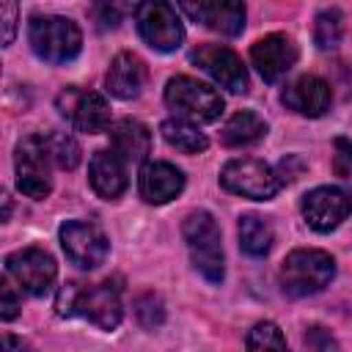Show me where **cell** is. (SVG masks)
<instances>
[{"mask_svg": "<svg viewBox=\"0 0 352 352\" xmlns=\"http://www.w3.org/2000/svg\"><path fill=\"white\" fill-rule=\"evenodd\" d=\"M55 308L60 316H85L102 330H113L121 322V297L110 283H63L55 300Z\"/></svg>", "mask_w": 352, "mask_h": 352, "instance_id": "cell-1", "label": "cell"}, {"mask_svg": "<svg viewBox=\"0 0 352 352\" xmlns=\"http://www.w3.org/2000/svg\"><path fill=\"white\" fill-rule=\"evenodd\" d=\"M182 234H184L192 267L209 283H220L223 275H226V261H223V245H220L217 220L204 209L190 212L184 217V223H182Z\"/></svg>", "mask_w": 352, "mask_h": 352, "instance_id": "cell-2", "label": "cell"}, {"mask_svg": "<svg viewBox=\"0 0 352 352\" xmlns=\"http://www.w3.org/2000/svg\"><path fill=\"white\" fill-rule=\"evenodd\" d=\"M28 41L33 52L47 63H69L82 50V33L77 22L58 14L33 16L28 25Z\"/></svg>", "mask_w": 352, "mask_h": 352, "instance_id": "cell-3", "label": "cell"}, {"mask_svg": "<svg viewBox=\"0 0 352 352\" xmlns=\"http://www.w3.org/2000/svg\"><path fill=\"white\" fill-rule=\"evenodd\" d=\"M336 275V261L330 253L316 248H297L280 264V286L292 297H308L322 292Z\"/></svg>", "mask_w": 352, "mask_h": 352, "instance_id": "cell-4", "label": "cell"}, {"mask_svg": "<svg viewBox=\"0 0 352 352\" xmlns=\"http://www.w3.org/2000/svg\"><path fill=\"white\" fill-rule=\"evenodd\" d=\"M165 104L176 113V118H184V121H192V124H206V121H217L226 102L223 96L195 80V77H187V74H176L168 80L165 85Z\"/></svg>", "mask_w": 352, "mask_h": 352, "instance_id": "cell-5", "label": "cell"}, {"mask_svg": "<svg viewBox=\"0 0 352 352\" xmlns=\"http://www.w3.org/2000/svg\"><path fill=\"white\" fill-rule=\"evenodd\" d=\"M220 184L234 192V195H242V198H253V201H270L283 179L278 176V170L272 165H267L264 160H256V157H236V160H228L220 170Z\"/></svg>", "mask_w": 352, "mask_h": 352, "instance_id": "cell-6", "label": "cell"}, {"mask_svg": "<svg viewBox=\"0 0 352 352\" xmlns=\"http://www.w3.org/2000/svg\"><path fill=\"white\" fill-rule=\"evenodd\" d=\"M50 151L44 143V135H28L16 143L14 165H16V187L28 198H47L52 190V176H50Z\"/></svg>", "mask_w": 352, "mask_h": 352, "instance_id": "cell-7", "label": "cell"}, {"mask_svg": "<svg viewBox=\"0 0 352 352\" xmlns=\"http://www.w3.org/2000/svg\"><path fill=\"white\" fill-rule=\"evenodd\" d=\"M135 22H138L140 38L157 52H173L184 41L182 19L170 3L151 0V3L135 6Z\"/></svg>", "mask_w": 352, "mask_h": 352, "instance_id": "cell-8", "label": "cell"}, {"mask_svg": "<svg viewBox=\"0 0 352 352\" xmlns=\"http://www.w3.org/2000/svg\"><path fill=\"white\" fill-rule=\"evenodd\" d=\"M55 107L60 110V116L77 132L96 135V132H102V129L110 126V104L96 91H85V88L69 85V88H63L55 96Z\"/></svg>", "mask_w": 352, "mask_h": 352, "instance_id": "cell-9", "label": "cell"}, {"mask_svg": "<svg viewBox=\"0 0 352 352\" xmlns=\"http://www.w3.org/2000/svg\"><path fill=\"white\" fill-rule=\"evenodd\" d=\"M6 275L16 280V286L33 297H41L52 289L58 278L55 258L41 248H25L6 258Z\"/></svg>", "mask_w": 352, "mask_h": 352, "instance_id": "cell-10", "label": "cell"}, {"mask_svg": "<svg viewBox=\"0 0 352 352\" xmlns=\"http://www.w3.org/2000/svg\"><path fill=\"white\" fill-rule=\"evenodd\" d=\"M60 248L66 258L80 270H96L110 250L104 231L85 220H66L60 226Z\"/></svg>", "mask_w": 352, "mask_h": 352, "instance_id": "cell-11", "label": "cell"}, {"mask_svg": "<svg viewBox=\"0 0 352 352\" xmlns=\"http://www.w3.org/2000/svg\"><path fill=\"white\" fill-rule=\"evenodd\" d=\"M300 212H302L305 223L314 231L327 234V231L338 228L352 214V198L341 187H327V184L324 187H314L311 192L302 195Z\"/></svg>", "mask_w": 352, "mask_h": 352, "instance_id": "cell-12", "label": "cell"}, {"mask_svg": "<svg viewBox=\"0 0 352 352\" xmlns=\"http://www.w3.org/2000/svg\"><path fill=\"white\" fill-rule=\"evenodd\" d=\"M190 60L198 69H204L217 85L228 88L231 94L248 91V69L234 50H228L223 44H198L190 52Z\"/></svg>", "mask_w": 352, "mask_h": 352, "instance_id": "cell-13", "label": "cell"}, {"mask_svg": "<svg viewBox=\"0 0 352 352\" xmlns=\"http://www.w3.org/2000/svg\"><path fill=\"white\" fill-rule=\"evenodd\" d=\"M250 63L267 82H275L297 63V47L289 36L270 33L250 47Z\"/></svg>", "mask_w": 352, "mask_h": 352, "instance_id": "cell-14", "label": "cell"}, {"mask_svg": "<svg viewBox=\"0 0 352 352\" xmlns=\"http://www.w3.org/2000/svg\"><path fill=\"white\" fill-rule=\"evenodd\" d=\"M179 8L214 33L239 36L245 30V6L239 0H198L182 3Z\"/></svg>", "mask_w": 352, "mask_h": 352, "instance_id": "cell-15", "label": "cell"}, {"mask_svg": "<svg viewBox=\"0 0 352 352\" xmlns=\"http://www.w3.org/2000/svg\"><path fill=\"white\" fill-rule=\"evenodd\" d=\"M280 102L294 110L297 116H308V118H319L330 110V102H333V94H330V85L316 77V74H302L297 80H292L283 94H280Z\"/></svg>", "mask_w": 352, "mask_h": 352, "instance_id": "cell-16", "label": "cell"}, {"mask_svg": "<svg viewBox=\"0 0 352 352\" xmlns=\"http://www.w3.org/2000/svg\"><path fill=\"white\" fill-rule=\"evenodd\" d=\"M184 190V173L170 162H143L138 176V192L146 204H168Z\"/></svg>", "mask_w": 352, "mask_h": 352, "instance_id": "cell-17", "label": "cell"}, {"mask_svg": "<svg viewBox=\"0 0 352 352\" xmlns=\"http://www.w3.org/2000/svg\"><path fill=\"white\" fill-rule=\"evenodd\" d=\"M88 182L94 192L104 201H116L124 195L129 179H126V162L110 148V151H96L88 162Z\"/></svg>", "mask_w": 352, "mask_h": 352, "instance_id": "cell-18", "label": "cell"}, {"mask_svg": "<svg viewBox=\"0 0 352 352\" xmlns=\"http://www.w3.org/2000/svg\"><path fill=\"white\" fill-rule=\"evenodd\" d=\"M146 77H148V69L143 63L140 55L135 52H118L113 60H110V69H107V91L116 96V99H135L140 96L143 85H146Z\"/></svg>", "mask_w": 352, "mask_h": 352, "instance_id": "cell-19", "label": "cell"}, {"mask_svg": "<svg viewBox=\"0 0 352 352\" xmlns=\"http://www.w3.org/2000/svg\"><path fill=\"white\" fill-rule=\"evenodd\" d=\"M110 146L126 165L143 162L151 151V132L135 118H121L110 126Z\"/></svg>", "mask_w": 352, "mask_h": 352, "instance_id": "cell-20", "label": "cell"}, {"mask_svg": "<svg viewBox=\"0 0 352 352\" xmlns=\"http://www.w3.org/2000/svg\"><path fill=\"white\" fill-rule=\"evenodd\" d=\"M267 135V124L261 116H256L253 110H239L234 113L226 126H223V143L231 146V148H245V146H253L258 143L261 138Z\"/></svg>", "mask_w": 352, "mask_h": 352, "instance_id": "cell-21", "label": "cell"}, {"mask_svg": "<svg viewBox=\"0 0 352 352\" xmlns=\"http://www.w3.org/2000/svg\"><path fill=\"white\" fill-rule=\"evenodd\" d=\"M160 132H162L165 143L173 146L176 151H182V154H198V151H204L209 146L206 135L192 121H184V118H168V121H162Z\"/></svg>", "mask_w": 352, "mask_h": 352, "instance_id": "cell-22", "label": "cell"}, {"mask_svg": "<svg viewBox=\"0 0 352 352\" xmlns=\"http://www.w3.org/2000/svg\"><path fill=\"white\" fill-rule=\"evenodd\" d=\"M239 248L248 256H267L272 248V226L258 214L239 217Z\"/></svg>", "mask_w": 352, "mask_h": 352, "instance_id": "cell-23", "label": "cell"}, {"mask_svg": "<svg viewBox=\"0 0 352 352\" xmlns=\"http://www.w3.org/2000/svg\"><path fill=\"white\" fill-rule=\"evenodd\" d=\"M344 36V14L338 8H324L316 14V25H314V41L319 50H336L341 44Z\"/></svg>", "mask_w": 352, "mask_h": 352, "instance_id": "cell-24", "label": "cell"}, {"mask_svg": "<svg viewBox=\"0 0 352 352\" xmlns=\"http://www.w3.org/2000/svg\"><path fill=\"white\" fill-rule=\"evenodd\" d=\"M44 143H47V151H50V157H52V162H55L58 168L72 170V168L80 165V143H77L69 132L52 129V132L44 135Z\"/></svg>", "mask_w": 352, "mask_h": 352, "instance_id": "cell-25", "label": "cell"}, {"mask_svg": "<svg viewBox=\"0 0 352 352\" xmlns=\"http://www.w3.org/2000/svg\"><path fill=\"white\" fill-rule=\"evenodd\" d=\"M245 344H248V352H289V344H286V338L275 322L253 324Z\"/></svg>", "mask_w": 352, "mask_h": 352, "instance_id": "cell-26", "label": "cell"}, {"mask_svg": "<svg viewBox=\"0 0 352 352\" xmlns=\"http://www.w3.org/2000/svg\"><path fill=\"white\" fill-rule=\"evenodd\" d=\"M333 170L344 182H352V140L349 138L336 140V146H333Z\"/></svg>", "mask_w": 352, "mask_h": 352, "instance_id": "cell-27", "label": "cell"}, {"mask_svg": "<svg viewBox=\"0 0 352 352\" xmlns=\"http://www.w3.org/2000/svg\"><path fill=\"white\" fill-rule=\"evenodd\" d=\"M138 316H140V322L146 324V327H154V324H160L162 322V302L154 297V294H143L140 300H138Z\"/></svg>", "mask_w": 352, "mask_h": 352, "instance_id": "cell-28", "label": "cell"}, {"mask_svg": "<svg viewBox=\"0 0 352 352\" xmlns=\"http://www.w3.org/2000/svg\"><path fill=\"white\" fill-rule=\"evenodd\" d=\"M16 314H19V297H16V292H14V286L8 283V275H6L0 280V316L6 322H11Z\"/></svg>", "mask_w": 352, "mask_h": 352, "instance_id": "cell-29", "label": "cell"}, {"mask_svg": "<svg viewBox=\"0 0 352 352\" xmlns=\"http://www.w3.org/2000/svg\"><path fill=\"white\" fill-rule=\"evenodd\" d=\"M305 341L314 346V352H341L338 341H336L324 327H311L308 336H305Z\"/></svg>", "mask_w": 352, "mask_h": 352, "instance_id": "cell-30", "label": "cell"}, {"mask_svg": "<svg viewBox=\"0 0 352 352\" xmlns=\"http://www.w3.org/2000/svg\"><path fill=\"white\" fill-rule=\"evenodd\" d=\"M16 16H19L16 3H0V22H3V44H6V47L14 41V33H16Z\"/></svg>", "mask_w": 352, "mask_h": 352, "instance_id": "cell-31", "label": "cell"}, {"mask_svg": "<svg viewBox=\"0 0 352 352\" xmlns=\"http://www.w3.org/2000/svg\"><path fill=\"white\" fill-rule=\"evenodd\" d=\"M3 352H28V344L14 333H3Z\"/></svg>", "mask_w": 352, "mask_h": 352, "instance_id": "cell-32", "label": "cell"}, {"mask_svg": "<svg viewBox=\"0 0 352 352\" xmlns=\"http://www.w3.org/2000/svg\"><path fill=\"white\" fill-rule=\"evenodd\" d=\"M96 14H104V19H102V25H104V28H116V25L121 22V16H118V8H116V6H99V8H96Z\"/></svg>", "mask_w": 352, "mask_h": 352, "instance_id": "cell-33", "label": "cell"}]
</instances>
